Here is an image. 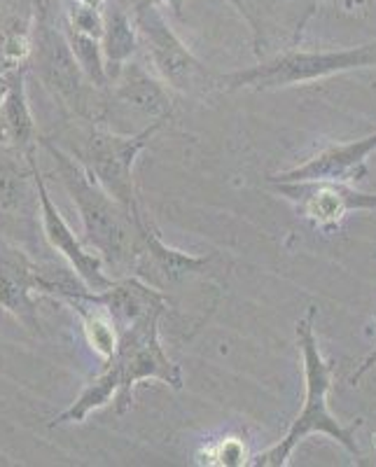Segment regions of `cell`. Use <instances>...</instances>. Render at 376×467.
I'll list each match as a JSON object with an SVG mask.
<instances>
[{"label":"cell","mask_w":376,"mask_h":467,"mask_svg":"<svg viewBox=\"0 0 376 467\" xmlns=\"http://www.w3.org/2000/svg\"><path fill=\"white\" fill-rule=\"evenodd\" d=\"M43 145L52 154L58 178L80 213L82 241L87 248L101 257L106 269L117 271V278L131 276L133 260L141 245V224H143L145 211H127L87 173L80 161L73 160L70 154L58 150L49 140H43Z\"/></svg>","instance_id":"6da1fadb"},{"label":"cell","mask_w":376,"mask_h":467,"mask_svg":"<svg viewBox=\"0 0 376 467\" xmlns=\"http://www.w3.org/2000/svg\"><path fill=\"white\" fill-rule=\"evenodd\" d=\"M313 318H316V308H308V314L297 320L295 325L297 346H299V353H302L304 367L302 409H299L297 419L292 420L286 437L278 444L269 446L266 451L250 458L248 465L286 467L297 444H302L313 432H323V435L332 437L334 441H339L344 446L350 456L360 461V449H358V441H355V431L360 428V420H355L350 425H341L328 407V395L332 390V365L320 353L319 337H316V329H313Z\"/></svg>","instance_id":"7a4b0ae2"},{"label":"cell","mask_w":376,"mask_h":467,"mask_svg":"<svg viewBox=\"0 0 376 467\" xmlns=\"http://www.w3.org/2000/svg\"><path fill=\"white\" fill-rule=\"evenodd\" d=\"M376 66V40L349 49H283L244 70L217 78L223 89L274 91Z\"/></svg>","instance_id":"3957f363"},{"label":"cell","mask_w":376,"mask_h":467,"mask_svg":"<svg viewBox=\"0 0 376 467\" xmlns=\"http://www.w3.org/2000/svg\"><path fill=\"white\" fill-rule=\"evenodd\" d=\"M162 127H150L138 133H120L112 129H91L82 140L78 157L87 173L94 178L115 202L122 203L127 211L141 213L136 181H133V164L138 154L148 148L152 136Z\"/></svg>","instance_id":"277c9868"},{"label":"cell","mask_w":376,"mask_h":467,"mask_svg":"<svg viewBox=\"0 0 376 467\" xmlns=\"http://www.w3.org/2000/svg\"><path fill=\"white\" fill-rule=\"evenodd\" d=\"M162 318L164 316H152L143 323L133 325L131 329L120 332L115 356L106 360L108 365H112L117 379H120V390L112 400L117 414H127L133 407V393H136L138 383L154 379V381L171 386L173 390L183 388L181 367L166 356L164 346L160 341Z\"/></svg>","instance_id":"5b68a950"},{"label":"cell","mask_w":376,"mask_h":467,"mask_svg":"<svg viewBox=\"0 0 376 467\" xmlns=\"http://www.w3.org/2000/svg\"><path fill=\"white\" fill-rule=\"evenodd\" d=\"M133 24L138 33V49H143L148 64L152 66V73L171 91L194 94L213 85L206 66L175 36L157 5H150V3L136 5Z\"/></svg>","instance_id":"8992f818"},{"label":"cell","mask_w":376,"mask_h":467,"mask_svg":"<svg viewBox=\"0 0 376 467\" xmlns=\"http://www.w3.org/2000/svg\"><path fill=\"white\" fill-rule=\"evenodd\" d=\"M31 68L54 94L75 115H89V99H87V85L80 66L75 61L70 45L66 40L64 28L54 24L49 12H40L37 24L31 36Z\"/></svg>","instance_id":"52a82bcc"},{"label":"cell","mask_w":376,"mask_h":467,"mask_svg":"<svg viewBox=\"0 0 376 467\" xmlns=\"http://www.w3.org/2000/svg\"><path fill=\"white\" fill-rule=\"evenodd\" d=\"M110 96H108L103 115L112 122H133V133L150 127H164L173 115L171 89L143 64L127 61L110 78ZM108 122V124H112Z\"/></svg>","instance_id":"ba28073f"},{"label":"cell","mask_w":376,"mask_h":467,"mask_svg":"<svg viewBox=\"0 0 376 467\" xmlns=\"http://www.w3.org/2000/svg\"><path fill=\"white\" fill-rule=\"evenodd\" d=\"M28 160H31L33 178H36V190H37V218H40V227H43V236L47 241V245L52 250H57L58 255L64 257L66 265L75 271V276L80 278L91 292H101L110 285L115 278H110L106 274V265L94 250H89L85 245V241L80 236H75L73 227L64 220L61 211L57 208V203L52 202V194H49V187L45 182V175L40 173L36 161V150L28 152Z\"/></svg>","instance_id":"9c48e42d"},{"label":"cell","mask_w":376,"mask_h":467,"mask_svg":"<svg viewBox=\"0 0 376 467\" xmlns=\"http://www.w3.org/2000/svg\"><path fill=\"white\" fill-rule=\"evenodd\" d=\"M211 262V255H190V253L166 245L160 239V234L154 232L148 213H145L143 224H141V245H138V255L133 260L131 276L141 278L169 297V292L178 290L192 278L204 276Z\"/></svg>","instance_id":"30bf717a"},{"label":"cell","mask_w":376,"mask_h":467,"mask_svg":"<svg viewBox=\"0 0 376 467\" xmlns=\"http://www.w3.org/2000/svg\"><path fill=\"white\" fill-rule=\"evenodd\" d=\"M274 190L292 202L316 227H337L350 211H374L376 194L358 192L350 182H271Z\"/></svg>","instance_id":"8fae6325"},{"label":"cell","mask_w":376,"mask_h":467,"mask_svg":"<svg viewBox=\"0 0 376 467\" xmlns=\"http://www.w3.org/2000/svg\"><path fill=\"white\" fill-rule=\"evenodd\" d=\"M43 290V269L31 253L0 232V308L31 332H37L36 295Z\"/></svg>","instance_id":"7c38bea8"},{"label":"cell","mask_w":376,"mask_h":467,"mask_svg":"<svg viewBox=\"0 0 376 467\" xmlns=\"http://www.w3.org/2000/svg\"><path fill=\"white\" fill-rule=\"evenodd\" d=\"M376 152V131L365 139L350 140V143H337L325 148L323 152L313 154L304 164H297L281 173L269 175V182H313V181H334L353 182L365 175V166L370 154Z\"/></svg>","instance_id":"4fadbf2b"},{"label":"cell","mask_w":376,"mask_h":467,"mask_svg":"<svg viewBox=\"0 0 376 467\" xmlns=\"http://www.w3.org/2000/svg\"><path fill=\"white\" fill-rule=\"evenodd\" d=\"M26 66L7 70V89L0 101V150L28 154L37 145V129L26 94Z\"/></svg>","instance_id":"5bb4252c"},{"label":"cell","mask_w":376,"mask_h":467,"mask_svg":"<svg viewBox=\"0 0 376 467\" xmlns=\"http://www.w3.org/2000/svg\"><path fill=\"white\" fill-rule=\"evenodd\" d=\"M37 215V190L28 154L0 150V229Z\"/></svg>","instance_id":"9a60e30c"},{"label":"cell","mask_w":376,"mask_h":467,"mask_svg":"<svg viewBox=\"0 0 376 467\" xmlns=\"http://www.w3.org/2000/svg\"><path fill=\"white\" fill-rule=\"evenodd\" d=\"M61 302L68 304L75 314L80 316L85 337L96 356L103 358V362L110 360V358L115 356L117 344H120V332H117L115 323H112V318L108 316L106 308L91 297V290L64 295Z\"/></svg>","instance_id":"2e32d148"},{"label":"cell","mask_w":376,"mask_h":467,"mask_svg":"<svg viewBox=\"0 0 376 467\" xmlns=\"http://www.w3.org/2000/svg\"><path fill=\"white\" fill-rule=\"evenodd\" d=\"M101 49L106 58L108 80L117 70L122 68L127 61H131L138 52V33L133 16L122 7H103V33H101Z\"/></svg>","instance_id":"e0dca14e"},{"label":"cell","mask_w":376,"mask_h":467,"mask_svg":"<svg viewBox=\"0 0 376 467\" xmlns=\"http://www.w3.org/2000/svg\"><path fill=\"white\" fill-rule=\"evenodd\" d=\"M64 33H66V40H68L70 45V52H73L75 61H78V66H80L82 75H85V80L89 82V87H96V89H108L110 80H108L101 40L66 26V22H64Z\"/></svg>","instance_id":"ac0fdd59"},{"label":"cell","mask_w":376,"mask_h":467,"mask_svg":"<svg viewBox=\"0 0 376 467\" xmlns=\"http://www.w3.org/2000/svg\"><path fill=\"white\" fill-rule=\"evenodd\" d=\"M64 22H66V26L75 28V31L87 33V36H94L101 40L103 10H96V7L82 5V3H75V0H70Z\"/></svg>","instance_id":"d6986e66"},{"label":"cell","mask_w":376,"mask_h":467,"mask_svg":"<svg viewBox=\"0 0 376 467\" xmlns=\"http://www.w3.org/2000/svg\"><path fill=\"white\" fill-rule=\"evenodd\" d=\"M208 465H248V453L245 446L236 437H227L206 449Z\"/></svg>","instance_id":"ffe728a7"},{"label":"cell","mask_w":376,"mask_h":467,"mask_svg":"<svg viewBox=\"0 0 376 467\" xmlns=\"http://www.w3.org/2000/svg\"><path fill=\"white\" fill-rule=\"evenodd\" d=\"M143 3H150V5H171V10L175 12V16H183V5H185V0H143ZM236 10H239V15L244 16L245 22H248V7H245V0H229Z\"/></svg>","instance_id":"44dd1931"},{"label":"cell","mask_w":376,"mask_h":467,"mask_svg":"<svg viewBox=\"0 0 376 467\" xmlns=\"http://www.w3.org/2000/svg\"><path fill=\"white\" fill-rule=\"evenodd\" d=\"M374 320H376V311H374ZM371 369H376V346H374V348H371L370 356H367L365 360H362L360 365H358V369H355V372L350 374V383H353V386H358V383H360V379L365 377V374H370Z\"/></svg>","instance_id":"7402d4cb"},{"label":"cell","mask_w":376,"mask_h":467,"mask_svg":"<svg viewBox=\"0 0 376 467\" xmlns=\"http://www.w3.org/2000/svg\"><path fill=\"white\" fill-rule=\"evenodd\" d=\"M75 3H82V5L96 7V10H103V7H106V0H75Z\"/></svg>","instance_id":"603a6c76"},{"label":"cell","mask_w":376,"mask_h":467,"mask_svg":"<svg viewBox=\"0 0 376 467\" xmlns=\"http://www.w3.org/2000/svg\"><path fill=\"white\" fill-rule=\"evenodd\" d=\"M7 89V70L5 73H0V101H3V94Z\"/></svg>","instance_id":"cb8c5ba5"}]
</instances>
